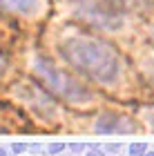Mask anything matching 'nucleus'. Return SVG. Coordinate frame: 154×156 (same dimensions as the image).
<instances>
[{
  "mask_svg": "<svg viewBox=\"0 0 154 156\" xmlns=\"http://www.w3.org/2000/svg\"><path fill=\"white\" fill-rule=\"evenodd\" d=\"M69 147H72L74 152H81V150H83V145H78V143H74V145H69Z\"/></svg>",
  "mask_w": 154,
  "mask_h": 156,
  "instance_id": "obj_8",
  "label": "nucleus"
},
{
  "mask_svg": "<svg viewBox=\"0 0 154 156\" xmlns=\"http://www.w3.org/2000/svg\"><path fill=\"white\" fill-rule=\"evenodd\" d=\"M60 54L74 69L103 85H112L118 78V56L107 42L96 38H69L63 42Z\"/></svg>",
  "mask_w": 154,
  "mask_h": 156,
  "instance_id": "obj_1",
  "label": "nucleus"
},
{
  "mask_svg": "<svg viewBox=\"0 0 154 156\" xmlns=\"http://www.w3.org/2000/svg\"><path fill=\"white\" fill-rule=\"evenodd\" d=\"M27 150V145H23V143H16L13 145V152H25Z\"/></svg>",
  "mask_w": 154,
  "mask_h": 156,
  "instance_id": "obj_6",
  "label": "nucleus"
},
{
  "mask_svg": "<svg viewBox=\"0 0 154 156\" xmlns=\"http://www.w3.org/2000/svg\"><path fill=\"white\" fill-rule=\"evenodd\" d=\"M145 152H148L145 143H132L130 145V156H145Z\"/></svg>",
  "mask_w": 154,
  "mask_h": 156,
  "instance_id": "obj_4",
  "label": "nucleus"
},
{
  "mask_svg": "<svg viewBox=\"0 0 154 156\" xmlns=\"http://www.w3.org/2000/svg\"><path fill=\"white\" fill-rule=\"evenodd\" d=\"M43 76L47 78V83L52 85V87L58 91V94H63V96H72V89H78V85H74V80H69V78L65 76V74H58V72H52V69H47V74L43 72Z\"/></svg>",
  "mask_w": 154,
  "mask_h": 156,
  "instance_id": "obj_3",
  "label": "nucleus"
},
{
  "mask_svg": "<svg viewBox=\"0 0 154 156\" xmlns=\"http://www.w3.org/2000/svg\"><path fill=\"white\" fill-rule=\"evenodd\" d=\"M63 147H65L63 143H54V145L47 147V150H49V154H56V152H63Z\"/></svg>",
  "mask_w": 154,
  "mask_h": 156,
  "instance_id": "obj_5",
  "label": "nucleus"
},
{
  "mask_svg": "<svg viewBox=\"0 0 154 156\" xmlns=\"http://www.w3.org/2000/svg\"><path fill=\"white\" fill-rule=\"evenodd\" d=\"M0 156H7V150H2V147H0Z\"/></svg>",
  "mask_w": 154,
  "mask_h": 156,
  "instance_id": "obj_9",
  "label": "nucleus"
},
{
  "mask_svg": "<svg viewBox=\"0 0 154 156\" xmlns=\"http://www.w3.org/2000/svg\"><path fill=\"white\" fill-rule=\"evenodd\" d=\"M145 156H154V152H145Z\"/></svg>",
  "mask_w": 154,
  "mask_h": 156,
  "instance_id": "obj_10",
  "label": "nucleus"
},
{
  "mask_svg": "<svg viewBox=\"0 0 154 156\" xmlns=\"http://www.w3.org/2000/svg\"><path fill=\"white\" fill-rule=\"evenodd\" d=\"M0 9L20 13V16H36L40 9L38 0H0Z\"/></svg>",
  "mask_w": 154,
  "mask_h": 156,
  "instance_id": "obj_2",
  "label": "nucleus"
},
{
  "mask_svg": "<svg viewBox=\"0 0 154 156\" xmlns=\"http://www.w3.org/2000/svg\"><path fill=\"white\" fill-rule=\"evenodd\" d=\"M85 156H105L101 150H92V152H89V154H85Z\"/></svg>",
  "mask_w": 154,
  "mask_h": 156,
  "instance_id": "obj_7",
  "label": "nucleus"
}]
</instances>
